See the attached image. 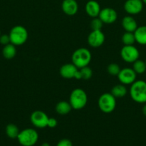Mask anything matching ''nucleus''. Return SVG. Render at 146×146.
I'll list each match as a JSON object with an SVG mask.
<instances>
[{"mask_svg": "<svg viewBox=\"0 0 146 146\" xmlns=\"http://www.w3.org/2000/svg\"><path fill=\"white\" fill-rule=\"evenodd\" d=\"M130 95L132 99L138 104L146 103V82L144 81H135L131 84Z\"/></svg>", "mask_w": 146, "mask_h": 146, "instance_id": "1", "label": "nucleus"}, {"mask_svg": "<svg viewBox=\"0 0 146 146\" xmlns=\"http://www.w3.org/2000/svg\"><path fill=\"white\" fill-rule=\"evenodd\" d=\"M92 59V54L86 48H79L72 55V63L78 68L87 66Z\"/></svg>", "mask_w": 146, "mask_h": 146, "instance_id": "2", "label": "nucleus"}, {"mask_svg": "<svg viewBox=\"0 0 146 146\" xmlns=\"http://www.w3.org/2000/svg\"><path fill=\"white\" fill-rule=\"evenodd\" d=\"M87 95L82 88H75L70 96V102L72 108L74 110H81L86 106L87 103Z\"/></svg>", "mask_w": 146, "mask_h": 146, "instance_id": "3", "label": "nucleus"}, {"mask_svg": "<svg viewBox=\"0 0 146 146\" xmlns=\"http://www.w3.org/2000/svg\"><path fill=\"white\" fill-rule=\"evenodd\" d=\"M10 42L14 46L23 45L28 38V31L25 27L21 25H17L12 27L9 34Z\"/></svg>", "mask_w": 146, "mask_h": 146, "instance_id": "4", "label": "nucleus"}, {"mask_svg": "<svg viewBox=\"0 0 146 146\" xmlns=\"http://www.w3.org/2000/svg\"><path fill=\"white\" fill-rule=\"evenodd\" d=\"M39 139V134L33 128H26L20 131L17 140L22 146H34Z\"/></svg>", "mask_w": 146, "mask_h": 146, "instance_id": "5", "label": "nucleus"}, {"mask_svg": "<svg viewBox=\"0 0 146 146\" xmlns=\"http://www.w3.org/2000/svg\"><path fill=\"white\" fill-rule=\"evenodd\" d=\"M116 98L111 93H104L102 94L98 99V107L102 112L110 113L116 107Z\"/></svg>", "mask_w": 146, "mask_h": 146, "instance_id": "6", "label": "nucleus"}, {"mask_svg": "<svg viewBox=\"0 0 146 146\" xmlns=\"http://www.w3.org/2000/svg\"><path fill=\"white\" fill-rule=\"evenodd\" d=\"M120 56L124 61L127 63H133L140 56L138 49L133 45H124L120 51Z\"/></svg>", "mask_w": 146, "mask_h": 146, "instance_id": "7", "label": "nucleus"}, {"mask_svg": "<svg viewBox=\"0 0 146 146\" xmlns=\"http://www.w3.org/2000/svg\"><path fill=\"white\" fill-rule=\"evenodd\" d=\"M60 74L62 77L67 79L75 78L80 80V75L79 68L75 65L72 64H66L62 66L60 69Z\"/></svg>", "mask_w": 146, "mask_h": 146, "instance_id": "8", "label": "nucleus"}, {"mask_svg": "<svg viewBox=\"0 0 146 146\" xmlns=\"http://www.w3.org/2000/svg\"><path fill=\"white\" fill-rule=\"evenodd\" d=\"M49 117L46 113L42 111H35L31 114L30 121L34 126L38 128L47 127Z\"/></svg>", "mask_w": 146, "mask_h": 146, "instance_id": "9", "label": "nucleus"}, {"mask_svg": "<svg viewBox=\"0 0 146 146\" xmlns=\"http://www.w3.org/2000/svg\"><path fill=\"white\" fill-rule=\"evenodd\" d=\"M105 36L101 30H92L87 37V43L93 48L100 47L104 44Z\"/></svg>", "mask_w": 146, "mask_h": 146, "instance_id": "10", "label": "nucleus"}, {"mask_svg": "<svg viewBox=\"0 0 146 146\" xmlns=\"http://www.w3.org/2000/svg\"><path fill=\"white\" fill-rule=\"evenodd\" d=\"M137 74L133 68H125L120 70L117 75V78L120 82L124 85H130L135 81Z\"/></svg>", "mask_w": 146, "mask_h": 146, "instance_id": "11", "label": "nucleus"}, {"mask_svg": "<svg viewBox=\"0 0 146 146\" xmlns=\"http://www.w3.org/2000/svg\"><path fill=\"white\" fill-rule=\"evenodd\" d=\"M103 24H111L116 21L117 19V13L114 9L110 7H105L100 10L98 16Z\"/></svg>", "mask_w": 146, "mask_h": 146, "instance_id": "12", "label": "nucleus"}, {"mask_svg": "<svg viewBox=\"0 0 146 146\" xmlns=\"http://www.w3.org/2000/svg\"><path fill=\"white\" fill-rule=\"evenodd\" d=\"M143 2L142 0H127L124 4V9L127 14L135 15L142 11Z\"/></svg>", "mask_w": 146, "mask_h": 146, "instance_id": "13", "label": "nucleus"}, {"mask_svg": "<svg viewBox=\"0 0 146 146\" xmlns=\"http://www.w3.org/2000/svg\"><path fill=\"white\" fill-rule=\"evenodd\" d=\"M78 8L76 0H64L62 3V9L67 16H74L77 14Z\"/></svg>", "mask_w": 146, "mask_h": 146, "instance_id": "14", "label": "nucleus"}, {"mask_svg": "<svg viewBox=\"0 0 146 146\" xmlns=\"http://www.w3.org/2000/svg\"><path fill=\"white\" fill-rule=\"evenodd\" d=\"M100 5L95 0H90L85 5V11L89 17L92 18L98 17L100 12Z\"/></svg>", "mask_w": 146, "mask_h": 146, "instance_id": "15", "label": "nucleus"}, {"mask_svg": "<svg viewBox=\"0 0 146 146\" xmlns=\"http://www.w3.org/2000/svg\"><path fill=\"white\" fill-rule=\"evenodd\" d=\"M122 27L127 32H134L137 28V24L133 17L127 16L122 20Z\"/></svg>", "mask_w": 146, "mask_h": 146, "instance_id": "16", "label": "nucleus"}, {"mask_svg": "<svg viewBox=\"0 0 146 146\" xmlns=\"http://www.w3.org/2000/svg\"><path fill=\"white\" fill-rule=\"evenodd\" d=\"M135 41L141 45H146V26H141L134 31Z\"/></svg>", "mask_w": 146, "mask_h": 146, "instance_id": "17", "label": "nucleus"}, {"mask_svg": "<svg viewBox=\"0 0 146 146\" xmlns=\"http://www.w3.org/2000/svg\"><path fill=\"white\" fill-rule=\"evenodd\" d=\"M72 109L70 102L65 101H61L57 104L55 106V110L57 113L60 115H67Z\"/></svg>", "mask_w": 146, "mask_h": 146, "instance_id": "18", "label": "nucleus"}, {"mask_svg": "<svg viewBox=\"0 0 146 146\" xmlns=\"http://www.w3.org/2000/svg\"><path fill=\"white\" fill-rule=\"evenodd\" d=\"M127 90L126 88V87L125 86L124 84H117V85H115V86L113 87L110 93L116 98H120L125 96L126 94H127Z\"/></svg>", "mask_w": 146, "mask_h": 146, "instance_id": "19", "label": "nucleus"}, {"mask_svg": "<svg viewBox=\"0 0 146 146\" xmlns=\"http://www.w3.org/2000/svg\"><path fill=\"white\" fill-rule=\"evenodd\" d=\"M17 54V49L16 46L12 44H9L5 45L2 49V54L4 57L7 59H11L14 58Z\"/></svg>", "mask_w": 146, "mask_h": 146, "instance_id": "20", "label": "nucleus"}, {"mask_svg": "<svg viewBox=\"0 0 146 146\" xmlns=\"http://www.w3.org/2000/svg\"><path fill=\"white\" fill-rule=\"evenodd\" d=\"M19 130L18 127L13 123H9L6 127V134L9 138L11 139L17 138L19 133Z\"/></svg>", "mask_w": 146, "mask_h": 146, "instance_id": "21", "label": "nucleus"}, {"mask_svg": "<svg viewBox=\"0 0 146 146\" xmlns=\"http://www.w3.org/2000/svg\"><path fill=\"white\" fill-rule=\"evenodd\" d=\"M133 69L137 74H143L146 71L145 61H143L138 58L135 62L133 63Z\"/></svg>", "mask_w": 146, "mask_h": 146, "instance_id": "22", "label": "nucleus"}, {"mask_svg": "<svg viewBox=\"0 0 146 146\" xmlns=\"http://www.w3.org/2000/svg\"><path fill=\"white\" fill-rule=\"evenodd\" d=\"M122 42L125 46L133 45L135 42V38L134 32H127L123 34L122 36Z\"/></svg>", "mask_w": 146, "mask_h": 146, "instance_id": "23", "label": "nucleus"}, {"mask_svg": "<svg viewBox=\"0 0 146 146\" xmlns=\"http://www.w3.org/2000/svg\"><path fill=\"white\" fill-rule=\"evenodd\" d=\"M79 71H80V78L81 79L89 80L92 76V71L88 66L79 68Z\"/></svg>", "mask_w": 146, "mask_h": 146, "instance_id": "24", "label": "nucleus"}, {"mask_svg": "<svg viewBox=\"0 0 146 146\" xmlns=\"http://www.w3.org/2000/svg\"><path fill=\"white\" fill-rule=\"evenodd\" d=\"M107 72L111 76H117L118 74L120 73V66L117 64H115V63H112V64H109L107 66Z\"/></svg>", "mask_w": 146, "mask_h": 146, "instance_id": "25", "label": "nucleus"}, {"mask_svg": "<svg viewBox=\"0 0 146 146\" xmlns=\"http://www.w3.org/2000/svg\"><path fill=\"white\" fill-rule=\"evenodd\" d=\"M103 26V22L99 17L92 18L90 23V27L92 30H101Z\"/></svg>", "mask_w": 146, "mask_h": 146, "instance_id": "26", "label": "nucleus"}, {"mask_svg": "<svg viewBox=\"0 0 146 146\" xmlns=\"http://www.w3.org/2000/svg\"><path fill=\"white\" fill-rule=\"evenodd\" d=\"M10 38L9 34H2L0 36V44L5 46L10 44Z\"/></svg>", "mask_w": 146, "mask_h": 146, "instance_id": "27", "label": "nucleus"}, {"mask_svg": "<svg viewBox=\"0 0 146 146\" xmlns=\"http://www.w3.org/2000/svg\"><path fill=\"white\" fill-rule=\"evenodd\" d=\"M57 146H72V143L70 140L64 138V139L60 140L57 144Z\"/></svg>", "mask_w": 146, "mask_h": 146, "instance_id": "28", "label": "nucleus"}, {"mask_svg": "<svg viewBox=\"0 0 146 146\" xmlns=\"http://www.w3.org/2000/svg\"><path fill=\"white\" fill-rule=\"evenodd\" d=\"M57 125V121L54 118H49L48 123H47V127L50 128H55Z\"/></svg>", "mask_w": 146, "mask_h": 146, "instance_id": "29", "label": "nucleus"}, {"mask_svg": "<svg viewBox=\"0 0 146 146\" xmlns=\"http://www.w3.org/2000/svg\"><path fill=\"white\" fill-rule=\"evenodd\" d=\"M143 113L145 115H146V104L143 106Z\"/></svg>", "mask_w": 146, "mask_h": 146, "instance_id": "30", "label": "nucleus"}, {"mask_svg": "<svg viewBox=\"0 0 146 146\" xmlns=\"http://www.w3.org/2000/svg\"><path fill=\"white\" fill-rule=\"evenodd\" d=\"M41 146H50V145L48 143H43Z\"/></svg>", "mask_w": 146, "mask_h": 146, "instance_id": "31", "label": "nucleus"}, {"mask_svg": "<svg viewBox=\"0 0 146 146\" xmlns=\"http://www.w3.org/2000/svg\"><path fill=\"white\" fill-rule=\"evenodd\" d=\"M142 1L143 2V4H146V0H142Z\"/></svg>", "mask_w": 146, "mask_h": 146, "instance_id": "32", "label": "nucleus"}, {"mask_svg": "<svg viewBox=\"0 0 146 146\" xmlns=\"http://www.w3.org/2000/svg\"><path fill=\"white\" fill-rule=\"evenodd\" d=\"M0 36H1V31H0Z\"/></svg>", "mask_w": 146, "mask_h": 146, "instance_id": "33", "label": "nucleus"}, {"mask_svg": "<svg viewBox=\"0 0 146 146\" xmlns=\"http://www.w3.org/2000/svg\"><path fill=\"white\" fill-rule=\"evenodd\" d=\"M145 64H146V61H145Z\"/></svg>", "mask_w": 146, "mask_h": 146, "instance_id": "34", "label": "nucleus"}]
</instances>
